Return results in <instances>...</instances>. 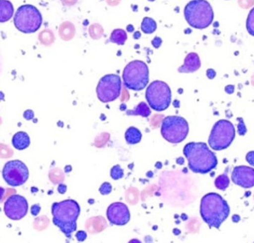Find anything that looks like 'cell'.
<instances>
[{
	"label": "cell",
	"mask_w": 254,
	"mask_h": 243,
	"mask_svg": "<svg viewBox=\"0 0 254 243\" xmlns=\"http://www.w3.org/2000/svg\"><path fill=\"white\" fill-rule=\"evenodd\" d=\"M201 67V61L196 53H190L187 55L183 65L179 68L180 73H192L196 71Z\"/></svg>",
	"instance_id": "obj_15"
},
{
	"label": "cell",
	"mask_w": 254,
	"mask_h": 243,
	"mask_svg": "<svg viewBox=\"0 0 254 243\" xmlns=\"http://www.w3.org/2000/svg\"><path fill=\"white\" fill-rule=\"evenodd\" d=\"M110 176L114 180H119L122 179L125 176L124 170L121 168L120 165H116L113 167L110 171Z\"/></svg>",
	"instance_id": "obj_23"
},
{
	"label": "cell",
	"mask_w": 254,
	"mask_h": 243,
	"mask_svg": "<svg viewBox=\"0 0 254 243\" xmlns=\"http://www.w3.org/2000/svg\"><path fill=\"white\" fill-rule=\"evenodd\" d=\"M31 144L29 135L25 132H18L12 138V144L15 149L18 150H23L28 148Z\"/></svg>",
	"instance_id": "obj_16"
},
{
	"label": "cell",
	"mask_w": 254,
	"mask_h": 243,
	"mask_svg": "<svg viewBox=\"0 0 254 243\" xmlns=\"http://www.w3.org/2000/svg\"><path fill=\"white\" fill-rule=\"evenodd\" d=\"M236 136L234 125L229 121L220 120L216 122L212 129L208 143L213 150H225L230 147Z\"/></svg>",
	"instance_id": "obj_9"
},
{
	"label": "cell",
	"mask_w": 254,
	"mask_h": 243,
	"mask_svg": "<svg viewBox=\"0 0 254 243\" xmlns=\"http://www.w3.org/2000/svg\"><path fill=\"white\" fill-rule=\"evenodd\" d=\"M200 214L210 228L219 229L229 216L230 207L220 195L207 193L201 199Z\"/></svg>",
	"instance_id": "obj_3"
},
{
	"label": "cell",
	"mask_w": 254,
	"mask_h": 243,
	"mask_svg": "<svg viewBox=\"0 0 254 243\" xmlns=\"http://www.w3.org/2000/svg\"><path fill=\"white\" fill-rule=\"evenodd\" d=\"M152 45H153L154 47L158 49V48H159L160 46H161V43H162V40H161V39L160 38V37H155V38H154V40H152Z\"/></svg>",
	"instance_id": "obj_30"
},
{
	"label": "cell",
	"mask_w": 254,
	"mask_h": 243,
	"mask_svg": "<svg viewBox=\"0 0 254 243\" xmlns=\"http://www.w3.org/2000/svg\"><path fill=\"white\" fill-rule=\"evenodd\" d=\"M24 118L26 120H32L34 119V112L32 110H26L23 114Z\"/></svg>",
	"instance_id": "obj_28"
},
{
	"label": "cell",
	"mask_w": 254,
	"mask_h": 243,
	"mask_svg": "<svg viewBox=\"0 0 254 243\" xmlns=\"http://www.w3.org/2000/svg\"><path fill=\"white\" fill-rule=\"evenodd\" d=\"M76 238H77V241L82 242V241H84L86 239V234L83 231H80V232L76 234Z\"/></svg>",
	"instance_id": "obj_27"
},
{
	"label": "cell",
	"mask_w": 254,
	"mask_h": 243,
	"mask_svg": "<svg viewBox=\"0 0 254 243\" xmlns=\"http://www.w3.org/2000/svg\"><path fill=\"white\" fill-rule=\"evenodd\" d=\"M183 152L190 169L195 174H208L217 166L216 155L205 143H189L185 145Z\"/></svg>",
	"instance_id": "obj_1"
},
{
	"label": "cell",
	"mask_w": 254,
	"mask_h": 243,
	"mask_svg": "<svg viewBox=\"0 0 254 243\" xmlns=\"http://www.w3.org/2000/svg\"><path fill=\"white\" fill-rule=\"evenodd\" d=\"M233 182L244 188L254 187V169L247 166H239L232 173Z\"/></svg>",
	"instance_id": "obj_14"
},
{
	"label": "cell",
	"mask_w": 254,
	"mask_h": 243,
	"mask_svg": "<svg viewBox=\"0 0 254 243\" xmlns=\"http://www.w3.org/2000/svg\"><path fill=\"white\" fill-rule=\"evenodd\" d=\"M53 223L67 238L71 239L77 230V220L80 214V205L73 199L55 202L52 207Z\"/></svg>",
	"instance_id": "obj_2"
},
{
	"label": "cell",
	"mask_w": 254,
	"mask_h": 243,
	"mask_svg": "<svg viewBox=\"0 0 254 243\" xmlns=\"http://www.w3.org/2000/svg\"><path fill=\"white\" fill-rule=\"evenodd\" d=\"M40 210H41V208H40V205H34L31 207V212L33 216H37L40 213Z\"/></svg>",
	"instance_id": "obj_29"
},
{
	"label": "cell",
	"mask_w": 254,
	"mask_h": 243,
	"mask_svg": "<svg viewBox=\"0 0 254 243\" xmlns=\"http://www.w3.org/2000/svg\"><path fill=\"white\" fill-rule=\"evenodd\" d=\"M146 99L152 110L164 111L171 104V89L165 82L155 80L146 89Z\"/></svg>",
	"instance_id": "obj_7"
},
{
	"label": "cell",
	"mask_w": 254,
	"mask_h": 243,
	"mask_svg": "<svg viewBox=\"0 0 254 243\" xmlns=\"http://www.w3.org/2000/svg\"><path fill=\"white\" fill-rule=\"evenodd\" d=\"M157 29V23L153 19L149 17L143 18L141 23V30L145 34H152Z\"/></svg>",
	"instance_id": "obj_21"
},
{
	"label": "cell",
	"mask_w": 254,
	"mask_h": 243,
	"mask_svg": "<svg viewBox=\"0 0 254 243\" xmlns=\"http://www.w3.org/2000/svg\"><path fill=\"white\" fill-rule=\"evenodd\" d=\"M15 27L24 34H32L40 29L43 17L40 10L31 4H24L16 10L13 16Z\"/></svg>",
	"instance_id": "obj_5"
},
{
	"label": "cell",
	"mask_w": 254,
	"mask_h": 243,
	"mask_svg": "<svg viewBox=\"0 0 254 243\" xmlns=\"http://www.w3.org/2000/svg\"><path fill=\"white\" fill-rule=\"evenodd\" d=\"M107 218L111 224L123 226L130 220V213L128 207L122 202H115L108 207Z\"/></svg>",
	"instance_id": "obj_13"
},
{
	"label": "cell",
	"mask_w": 254,
	"mask_h": 243,
	"mask_svg": "<svg viewBox=\"0 0 254 243\" xmlns=\"http://www.w3.org/2000/svg\"><path fill=\"white\" fill-rule=\"evenodd\" d=\"M230 184V180L227 174L219 176L215 180V186L221 190L228 188Z\"/></svg>",
	"instance_id": "obj_22"
},
{
	"label": "cell",
	"mask_w": 254,
	"mask_h": 243,
	"mask_svg": "<svg viewBox=\"0 0 254 243\" xmlns=\"http://www.w3.org/2000/svg\"><path fill=\"white\" fill-rule=\"evenodd\" d=\"M112 190H113V187L111 184L109 182H104L100 187L99 191L102 195H108L111 193Z\"/></svg>",
	"instance_id": "obj_25"
},
{
	"label": "cell",
	"mask_w": 254,
	"mask_h": 243,
	"mask_svg": "<svg viewBox=\"0 0 254 243\" xmlns=\"http://www.w3.org/2000/svg\"><path fill=\"white\" fill-rule=\"evenodd\" d=\"M122 92V79L117 74L104 76L97 86L98 99L103 103H109L117 99Z\"/></svg>",
	"instance_id": "obj_10"
},
{
	"label": "cell",
	"mask_w": 254,
	"mask_h": 243,
	"mask_svg": "<svg viewBox=\"0 0 254 243\" xmlns=\"http://www.w3.org/2000/svg\"><path fill=\"white\" fill-rule=\"evenodd\" d=\"M4 194V189L3 187H0V201L2 199L3 196Z\"/></svg>",
	"instance_id": "obj_32"
},
{
	"label": "cell",
	"mask_w": 254,
	"mask_h": 243,
	"mask_svg": "<svg viewBox=\"0 0 254 243\" xmlns=\"http://www.w3.org/2000/svg\"><path fill=\"white\" fill-rule=\"evenodd\" d=\"M149 1H154V0H149Z\"/></svg>",
	"instance_id": "obj_34"
},
{
	"label": "cell",
	"mask_w": 254,
	"mask_h": 243,
	"mask_svg": "<svg viewBox=\"0 0 254 243\" xmlns=\"http://www.w3.org/2000/svg\"><path fill=\"white\" fill-rule=\"evenodd\" d=\"M188 23L196 29H204L211 25L214 18L212 6L206 0H192L185 7Z\"/></svg>",
	"instance_id": "obj_4"
},
{
	"label": "cell",
	"mask_w": 254,
	"mask_h": 243,
	"mask_svg": "<svg viewBox=\"0 0 254 243\" xmlns=\"http://www.w3.org/2000/svg\"><path fill=\"white\" fill-rule=\"evenodd\" d=\"M149 80V68L143 61H131L124 69V83L127 89L133 91L143 90L147 86Z\"/></svg>",
	"instance_id": "obj_6"
},
{
	"label": "cell",
	"mask_w": 254,
	"mask_h": 243,
	"mask_svg": "<svg viewBox=\"0 0 254 243\" xmlns=\"http://www.w3.org/2000/svg\"><path fill=\"white\" fill-rule=\"evenodd\" d=\"M28 211V202L25 197L20 195H12L4 202V214L10 220L15 221L20 220L25 217Z\"/></svg>",
	"instance_id": "obj_12"
},
{
	"label": "cell",
	"mask_w": 254,
	"mask_h": 243,
	"mask_svg": "<svg viewBox=\"0 0 254 243\" xmlns=\"http://www.w3.org/2000/svg\"><path fill=\"white\" fill-rule=\"evenodd\" d=\"M13 4L8 0H0V22L10 20L13 15Z\"/></svg>",
	"instance_id": "obj_17"
},
{
	"label": "cell",
	"mask_w": 254,
	"mask_h": 243,
	"mask_svg": "<svg viewBox=\"0 0 254 243\" xmlns=\"http://www.w3.org/2000/svg\"><path fill=\"white\" fill-rule=\"evenodd\" d=\"M127 40V34L123 29H116L112 32L110 41L113 43L123 46Z\"/></svg>",
	"instance_id": "obj_20"
},
{
	"label": "cell",
	"mask_w": 254,
	"mask_h": 243,
	"mask_svg": "<svg viewBox=\"0 0 254 243\" xmlns=\"http://www.w3.org/2000/svg\"><path fill=\"white\" fill-rule=\"evenodd\" d=\"M142 134L137 128L131 126L127 129L125 133V139L128 144H138L141 141Z\"/></svg>",
	"instance_id": "obj_18"
},
{
	"label": "cell",
	"mask_w": 254,
	"mask_h": 243,
	"mask_svg": "<svg viewBox=\"0 0 254 243\" xmlns=\"http://www.w3.org/2000/svg\"><path fill=\"white\" fill-rule=\"evenodd\" d=\"M246 160L251 165L254 167V151L249 152L246 156Z\"/></svg>",
	"instance_id": "obj_26"
},
{
	"label": "cell",
	"mask_w": 254,
	"mask_h": 243,
	"mask_svg": "<svg viewBox=\"0 0 254 243\" xmlns=\"http://www.w3.org/2000/svg\"><path fill=\"white\" fill-rule=\"evenodd\" d=\"M127 29H128V31H130V32H131V31H132L133 30H134V28H133V27L131 26V25H128V28H127Z\"/></svg>",
	"instance_id": "obj_33"
},
{
	"label": "cell",
	"mask_w": 254,
	"mask_h": 243,
	"mask_svg": "<svg viewBox=\"0 0 254 243\" xmlns=\"http://www.w3.org/2000/svg\"><path fill=\"white\" fill-rule=\"evenodd\" d=\"M2 177L7 184L17 187L26 182L29 177V171L21 161H9L3 168Z\"/></svg>",
	"instance_id": "obj_11"
},
{
	"label": "cell",
	"mask_w": 254,
	"mask_h": 243,
	"mask_svg": "<svg viewBox=\"0 0 254 243\" xmlns=\"http://www.w3.org/2000/svg\"><path fill=\"white\" fill-rule=\"evenodd\" d=\"M246 27H247L249 34L254 37V7L251 10L249 16H248Z\"/></svg>",
	"instance_id": "obj_24"
},
{
	"label": "cell",
	"mask_w": 254,
	"mask_h": 243,
	"mask_svg": "<svg viewBox=\"0 0 254 243\" xmlns=\"http://www.w3.org/2000/svg\"><path fill=\"white\" fill-rule=\"evenodd\" d=\"M150 114V109L145 102L140 103L134 110L127 111V115L128 116H140L142 117L147 118Z\"/></svg>",
	"instance_id": "obj_19"
},
{
	"label": "cell",
	"mask_w": 254,
	"mask_h": 243,
	"mask_svg": "<svg viewBox=\"0 0 254 243\" xmlns=\"http://www.w3.org/2000/svg\"><path fill=\"white\" fill-rule=\"evenodd\" d=\"M161 132L166 141L172 144H179L188 136L189 125L180 116H167L161 123Z\"/></svg>",
	"instance_id": "obj_8"
},
{
	"label": "cell",
	"mask_w": 254,
	"mask_h": 243,
	"mask_svg": "<svg viewBox=\"0 0 254 243\" xmlns=\"http://www.w3.org/2000/svg\"><path fill=\"white\" fill-rule=\"evenodd\" d=\"M66 188L67 187L65 184H60L59 187H58V191H59V193L64 194V193H65V191H66Z\"/></svg>",
	"instance_id": "obj_31"
}]
</instances>
